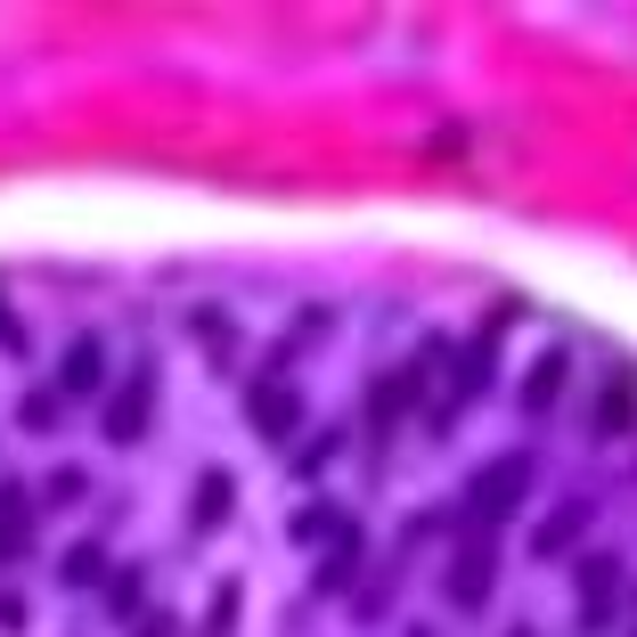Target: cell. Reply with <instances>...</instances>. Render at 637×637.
Returning a JSON list of instances; mask_svg holds the SVG:
<instances>
[{
    "mask_svg": "<svg viewBox=\"0 0 637 637\" xmlns=\"http://www.w3.org/2000/svg\"><path fill=\"white\" fill-rule=\"evenodd\" d=\"M523 490H531V458H523V449H507V458H490L482 475H475L466 507H475V523H507L523 507Z\"/></svg>",
    "mask_w": 637,
    "mask_h": 637,
    "instance_id": "1",
    "label": "cell"
},
{
    "mask_svg": "<svg viewBox=\"0 0 637 637\" xmlns=\"http://www.w3.org/2000/svg\"><path fill=\"white\" fill-rule=\"evenodd\" d=\"M613 605H622V556H581V629L605 637Z\"/></svg>",
    "mask_w": 637,
    "mask_h": 637,
    "instance_id": "2",
    "label": "cell"
},
{
    "mask_svg": "<svg viewBox=\"0 0 637 637\" xmlns=\"http://www.w3.org/2000/svg\"><path fill=\"white\" fill-rule=\"evenodd\" d=\"M245 417H254V434H262V442H286V434L302 425V401H295V384L254 376V384H245Z\"/></svg>",
    "mask_w": 637,
    "mask_h": 637,
    "instance_id": "3",
    "label": "cell"
},
{
    "mask_svg": "<svg viewBox=\"0 0 637 637\" xmlns=\"http://www.w3.org/2000/svg\"><path fill=\"white\" fill-rule=\"evenodd\" d=\"M490 588H499V548L490 540H466L458 548V564H449V605H490Z\"/></svg>",
    "mask_w": 637,
    "mask_h": 637,
    "instance_id": "4",
    "label": "cell"
},
{
    "mask_svg": "<svg viewBox=\"0 0 637 637\" xmlns=\"http://www.w3.org/2000/svg\"><path fill=\"white\" fill-rule=\"evenodd\" d=\"M148 408H156V376L131 368V376L115 384V401H107V442H139L148 434Z\"/></svg>",
    "mask_w": 637,
    "mask_h": 637,
    "instance_id": "5",
    "label": "cell"
},
{
    "mask_svg": "<svg viewBox=\"0 0 637 637\" xmlns=\"http://www.w3.org/2000/svg\"><path fill=\"white\" fill-rule=\"evenodd\" d=\"M588 516H597V499H564L556 516H548L540 531H531V548H540V556H556V548H572V540L588 531Z\"/></svg>",
    "mask_w": 637,
    "mask_h": 637,
    "instance_id": "6",
    "label": "cell"
},
{
    "mask_svg": "<svg viewBox=\"0 0 637 637\" xmlns=\"http://www.w3.org/2000/svg\"><path fill=\"white\" fill-rule=\"evenodd\" d=\"M25 540H33V499L9 482V490H0V564L25 556Z\"/></svg>",
    "mask_w": 637,
    "mask_h": 637,
    "instance_id": "7",
    "label": "cell"
},
{
    "mask_svg": "<svg viewBox=\"0 0 637 637\" xmlns=\"http://www.w3.org/2000/svg\"><path fill=\"white\" fill-rule=\"evenodd\" d=\"M98 376H107V343H98V336H74V352H66V393H98Z\"/></svg>",
    "mask_w": 637,
    "mask_h": 637,
    "instance_id": "8",
    "label": "cell"
},
{
    "mask_svg": "<svg viewBox=\"0 0 637 637\" xmlns=\"http://www.w3.org/2000/svg\"><path fill=\"white\" fill-rule=\"evenodd\" d=\"M230 499H237V482H230V475H221V466H213V475L197 482V531H213L221 516H230Z\"/></svg>",
    "mask_w": 637,
    "mask_h": 637,
    "instance_id": "9",
    "label": "cell"
},
{
    "mask_svg": "<svg viewBox=\"0 0 637 637\" xmlns=\"http://www.w3.org/2000/svg\"><path fill=\"white\" fill-rule=\"evenodd\" d=\"M556 393H564V352H548V360H540V376H531V393H523V401H531V408H548Z\"/></svg>",
    "mask_w": 637,
    "mask_h": 637,
    "instance_id": "10",
    "label": "cell"
},
{
    "mask_svg": "<svg viewBox=\"0 0 637 637\" xmlns=\"http://www.w3.org/2000/svg\"><path fill=\"white\" fill-rule=\"evenodd\" d=\"M629 425V384H605V401H597V434H622Z\"/></svg>",
    "mask_w": 637,
    "mask_h": 637,
    "instance_id": "11",
    "label": "cell"
},
{
    "mask_svg": "<svg viewBox=\"0 0 637 637\" xmlns=\"http://www.w3.org/2000/svg\"><path fill=\"white\" fill-rule=\"evenodd\" d=\"M98 564H107V556H98V548H74V564H66V581H98Z\"/></svg>",
    "mask_w": 637,
    "mask_h": 637,
    "instance_id": "12",
    "label": "cell"
},
{
    "mask_svg": "<svg viewBox=\"0 0 637 637\" xmlns=\"http://www.w3.org/2000/svg\"><path fill=\"white\" fill-rule=\"evenodd\" d=\"M230 622H237V588H221L213 597V637H230Z\"/></svg>",
    "mask_w": 637,
    "mask_h": 637,
    "instance_id": "13",
    "label": "cell"
},
{
    "mask_svg": "<svg viewBox=\"0 0 637 637\" xmlns=\"http://www.w3.org/2000/svg\"><path fill=\"white\" fill-rule=\"evenodd\" d=\"M148 637H172V622H148Z\"/></svg>",
    "mask_w": 637,
    "mask_h": 637,
    "instance_id": "14",
    "label": "cell"
},
{
    "mask_svg": "<svg viewBox=\"0 0 637 637\" xmlns=\"http://www.w3.org/2000/svg\"><path fill=\"white\" fill-rule=\"evenodd\" d=\"M516 637H531V629H516Z\"/></svg>",
    "mask_w": 637,
    "mask_h": 637,
    "instance_id": "15",
    "label": "cell"
}]
</instances>
